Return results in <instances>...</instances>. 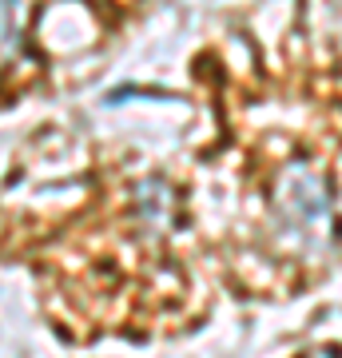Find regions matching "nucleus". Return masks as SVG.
<instances>
[{
	"instance_id": "nucleus-1",
	"label": "nucleus",
	"mask_w": 342,
	"mask_h": 358,
	"mask_svg": "<svg viewBox=\"0 0 342 358\" xmlns=\"http://www.w3.org/2000/svg\"><path fill=\"white\" fill-rule=\"evenodd\" d=\"M271 219L291 251H322L334 239V207L327 176L311 159H291L271 183Z\"/></svg>"
},
{
	"instance_id": "nucleus-2",
	"label": "nucleus",
	"mask_w": 342,
	"mask_h": 358,
	"mask_svg": "<svg viewBox=\"0 0 342 358\" xmlns=\"http://www.w3.org/2000/svg\"><path fill=\"white\" fill-rule=\"evenodd\" d=\"M136 207H140V215L152 227H164L167 219L176 215V195H171L167 183H143L140 192H136Z\"/></svg>"
},
{
	"instance_id": "nucleus-3",
	"label": "nucleus",
	"mask_w": 342,
	"mask_h": 358,
	"mask_svg": "<svg viewBox=\"0 0 342 358\" xmlns=\"http://www.w3.org/2000/svg\"><path fill=\"white\" fill-rule=\"evenodd\" d=\"M20 48V0H0V64Z\"/></svg>"
},
{
	"instance_id": "nucleus-4",
	"label": "nucleus",
	"mask_w": 342,
	"mask_h": 358,
	"mask_svg": "<svg viewBox=\"0 0 342 358\" xmlns=\"http://www.w3.org/2000/svg\"><path fill=\"white\" fill-rule=\"evenodd\" d=\"M306 358H339V355H334V350H327V346H318V350H311Z\"/></svg>"
}]
</instances>
